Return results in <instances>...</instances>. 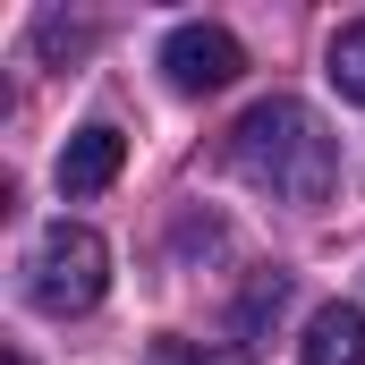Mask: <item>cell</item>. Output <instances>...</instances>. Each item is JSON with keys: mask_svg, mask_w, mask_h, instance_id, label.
Listing matches in <instances>:
<instances>
[{"mask_svg": "<svg viewBox=\"0 0 365 365\" xmlns=\"http://www.w3.org/2000/svg\"><path fill=\"white\" fill-rule=\"evenodd\" d=\"M102 289H110V247H102V230L86 221H51L43 238H34V255H26V297H34V314H93L102 306Z\"/></svg>", "mask_w": 365, "mask_h": 365, "instance_id": "cell-2", "label": "cell"}, {"mask_svg": "<svg viewBox=\"0 0 365 365\" xmlns=\"http://www.w3.org/2000/svg\"><path fill=\"white\" fill-rule=\"evenodd\" d=\"M230 170L264 195H280V204H323L340 187V145L323 136V119L297 93H272L230 128Z\"/></svg>", "mask_w": 365, "mask_h": 365, "instance_id": "cell-1", "label": "cell"}, {"mask_svg": "<svg viewBox=\"0 0 365 365\" xmlns=\"http://www.w3.org/2000/svg\"><path fill=\"white\" fill-rule=\"evenodd\" d=\"M306 365H365V306H323L297 340Z\"/></svg>", "mask_w": 365, "mask_h": 365, "instance_id": "cell-5", "label": "cell"}, {"mask_svg": "<svg viewBox=\"0 0 365 365\" xmlns=\"http://www.w3.org/2000/svg\"><path fill=\"white\" fill-rule=\"evenodd\" d=\"M119 162H128V136H119L110 119L77 128V136L60 145V195H102V187L119 179Z\"/></svg>", "mask_w": 365, "mask_h": 365, "instance_id": "cell-4", "label": "cell"}, {"mask_svg": "<svg viewBox=\"0 0 365 365\" xmlns=\"http://www.w3.org/2000/svg\"><path fill=\"white\" fill-rule=\"evenodd\" d=\"M162 68H170V86L179 93H221L238 86V68H247V43L230 34V26H170V43H162Z\"/></svg>", "mask_w": 365, "mask_h": 365, "instance_id": "cell-3", "label": "cell"}, {"mask_svg": "<svg viewBox=\"0 0 365 365\" xmlns=\"http://www.w3.org/2000/svg\"><path fill=\"white\" fill-rule=\"evenodd\" d=\"M280 306H289V272H264L255 289H247V306H238V323L255 331V323H264V314H280Z\"/></svg>", "mask_w": 365, "mask_h": 365, "instance_id": "cell-8", "label": "cell"}, {"mask_svg": "<svg viewBox=\"0 0 365 365\" xmlns=\"http://www.w3.org/2000/svg\"><path fill=\"white\" fill-rule=\"evenodd\" d=\"M331 86L349 93V102H365V17H349L331 34Z\"/></svg>", "mask_w": 365, "mask_h": 365, "instance_id": "cell-6", "label": "cell"}, {"mask_svg": "<svg viewBox=\"0 0 365 365\" xmlns=\"http://www.w3.org/2000/svg\"><path fill=\"white\" fill-rule=\"evenodd\" d=\"M195 365H255V357H247V349H204Z\"/></svg>", "mask_w": 365, "mask_h": 365, "instance_id": "cell-9", "label": "cell"}, {"mask_svg": "<svg viewBox=\"0 0 365 365\" xmlns=\"http://www.w3.org/2000/svg\"><path fill=\"white\" fill-rule=\"evenodd\" d=\"M34 43H43V60H77V51L93 43V26H68V17H43V26H34Z\"/></svg>", "mask_w": 365, "mask_h": 365, "instance_id": "cell-7", "label": "cell"}]
</instances>
